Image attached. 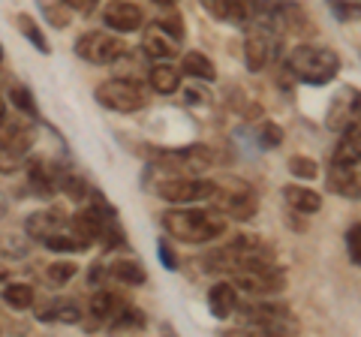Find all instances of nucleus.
Listing matches in <instances>:
<instances>
[{
  "label": "nucleus",
  "mask_w": 361,
  "mask_h": 337,
  "mask_svg": "<svg viewBox=\"0 0 361 337\" xmlns=\"http://www.w3.org/2000/svg\"><path fill=\"white\" fill-rule=\"evenodd\" d=\"M226 220L217 208H187L175 205L160 214V226L169 238L180 244H208L226 232Z\"/></svg>",
  "instance_id": "nucleus-1"
},
{
  "label": "nucleus",
  "mask_w": 361,
  "mask_h": 337,
  "mask_svg": "<svg viewBox=\"0 0 361 337\" xmlns=\"http://www.w3.org/2000/svg\"><path fill=\"white\" fill-rule=\"evenodd\" d=\"M286 73L301 85L322 87L341 73V54L329 46H295L286 58Z\"/></svg>",
  "instance_id": "nucleus-2"
},
{
  "label": "nucleus",
  "mask_w": 361,
  "mask_h": 337,
  "mask_svg": "<svg viewBox=\"0 0 361 337\" xmlns=\"http://www.w3.org/2000/svg\"><path fill=\"white\" fill-rule=\"evenodd\" d=\"M214 208L220 211L226 220H253L256 211H259V193L250 181H244V178H220V181H214Z\"/></svg>",
  "instance_id": "nucleus-3"
},
{
  "label": "nucleus",
  "mask_w": 361,
  "mask_h": 337,
  "mask_svg": "<svg viewBox=\"0 0 361 337\" xmlns=\"http://www.w3.org/2000/svg\"><path fill=\"white\" fill-rule=\"evenodd\" d=\"M94 99L109 111H121V115H133L148 106V91L135 82V78H109V82L97 85Z\"/></svg>",
  "instance_id": "nucleus-4"
},
{
  "label": "nucleus",
  "mask_w": 361,
  "mask_h": 337,
  "mask_svg": "<svg viewBox=\"0 0 361 337\" xmlns=\"http://www.w3.org/2000/svg\"><path fill=\"white\" fill-rule=\"evenodd\" d=\"M214 181L208 178H190V175H166L154 184V193L169 205H193V202H211Z\"/></svg>",
  "instance_id": "nucleus-5"
},
{
  "label": "nucleus",
  "mask_w": 361,
  "mask_h": 337,
  "mask_svg": "<svg viewBox=\"0 0 361 337\" xmlns=\"http://www.w3.org/2000/svg\"><path fill=\"white\" fill-rule=\"evenodd\" d=\"M75 54L87 63L109 66V63H118L127 54V42L121 39V33H111V30H87L75 39Z\"/></svg>",
  "instance_id": "nucleus-6"
},
{
  "label": "nucleus",
  "mask_w": 361,
  "mask_h": 337,
  "mask_svg": "<svg viewBox=\"0 0 361 337\" xmlns=\"http://www.w3.org/2000/svg\"><path fill=\"white\" fill-rule=\"evenodd\" d=\"M247 27V37H244V63L250 73H262L268 61L274 58L277 51V37L280 33L268 25V21H250Z\"/></svg>",
  "instance_id": "nucleus-7"
},
{
  "label": "nucleus",
  "mask_w": 361,
  "mask_h": 337,
  "mask_svg": "<svg viewBox=\"0 0 361 337\" xmlns=\"http://www.w3.org/2000/svg\"><path fill=\"white\" fill-rule=\"evenodd\" d=\"M358 121V87L343 85L341 91L331 97L329 109H325V127L331 133H343L349 123Z\"/></svg>",
  "instance_id": "nucleus-8"
},
{
  "label": "nucleus",
  "mask_w": 361,
  "mask_h": 337,
  "mask_svg": "<svg viewBox=\"0 0 361 337\" xmlns=\"http://www.w3.org/2000/svg\"><path fill=\"white\" fill-rule=\"evenodd\" d=\"M103 21L111 33H133L145 27V13L130 0H111L103 9Z\"/></svg>",
  "instance_id": "nucleus-9"
},
{
  "label": "nucleus",
  "mask_w": 361,
  "mask_h": 337,
  "mask_svg": "<svg viewBox=\"0 0 361 337\" xmlns=\"http://www.w3.org/2000/svg\"><path fill=\"white\" fill-rule=\"evenodd\" d=\"M66 226H70V214H63L61 208H45V211H33V214H27L25 235L30 241H42V238H49V235L61 232Z\"/></svg>",
  "instance_id": "nucleus-10"
},
{
  "label": "nucleus",
  "mask_w": 361,
  "mask_h": 337,
  "mask_svg": "<svg viewBox=\"0 0 361 337\" xmlns=\"http://www.w3.org/2000/svg\"><path fill=\"white\" fill-rule=\"evenodd\" d=\"M25 166H27V181L33 187V193L42 199H51L58 193V163L42 160V157H30V160H25Z\"/></svg>",
  "instance_id": "nucleus-11"
},
{
  "label": "nucleus",
  "mask_w": 361,
  "mask_h": 337,
  "mask_svg": "<svg viewBox=\"0 0 361 337\" xmlns=\"http://www.w3.org/2000/svg\"><path fill=\"white\" fill-rule=\"evenodd\" d=\"M361 160L358 163H331L329 166V187L337 196L358 199L361 196Z\"/></svg>",
  "instance_id": "nucleus-12"
},
{
  "label": "nucleus",
  "mask_w": 361,
  "mask_h": 337,
  "mask_svg": "<svg viewBox=\"0 0 361 337\" xmlns=\"http://www.w3.org/2000/svg\"><path fill=\"white\" fill-rule=\"evenodd\" d=\"M208 310L214 319H229L238 313V286L232 280H220L208 289Z\"/></svg>",
  "instance_id": "nucleus-13"
},
{
  "label": "nucleus",
  "mask_w": 361,
  "mask_h": 337,
  "mask_svg": "<svg viewBox=\"0 0 361 337\" xmlns=\"http://www.w3.org/2000/svg\"><path fill=\"white\" fill-rule=\"evenodd\" d=\"M178 49H180V39H175L172 33H169L166 27H160L157 21L151 27H145V33H142V51L148 54V58L166 61V58H172V54H178Z\"/></svg>",
  "instance_id": "nucleus-14"
},
{
  "label": "nucleus",
  "mask_w": 361,
  "mask_h": 337,
  "mask_svg": "<svg viewBox=\"0 0 361 337\" xmlns=\"http://www.w3.org/2000/svg\"><path fill=\"white\" fill-rule=\"evenodd\" d=\"M106 274H109V280H118L123 286H145L148 283V271H145L135 256H123V259L106 262Z\"/></svg>",
  "instance_id": "nucleus-15"
},
{
  "label": "nucleus",
  "mask_w": 361,
  "mask_h": 337,
  "mask_svg": "<svg viewBox=\"0 0 361 337\" xmlns=\"http://www.w3.org/2000/svg\"><path fill=\"white\" fill-rule=\"evenodd\" d=\"M148 85H151V91H157L160 97H172L180 91V70L175 63L154 61V66L148 70Z\"/></svg>",
  "instance_id": "nucleus-16"
},
{
  "label": "nucleus",
  "mask_w": 361,
  "mask_h": 337,
  "mask_svg": "<svg viewBox=\"0 0 361 337\" xmlns=\"http://www.w3.org/2000/svg\"><path fill=\"white\" fill-rule=\"evenodd\" d=\"M283 199L292 211H298V214H316V211L322 208V196L319 190H313L307 184H286L283 187Z\"/></svg>",
  "instance_id": "nucleus-17"
},
{
  "label": "nucleus",
  "mask_w": 361,
  "mask_h": 337,
  "mask_svg": "<svg viewBox=\"0 0 361 337\" xmlns=\"http://www.w3.org/2000/svg\"><path fill=\"white\" fill-rule=\"evenodd\" d=\"M37 317H39L42 322H63V325H75V322H82L85 310L78 307V301H73V298H61V301H51L49 307L37 310Z\"/></svg>",
  "instance_id": "nucleus-18"
},
{
  "label": "nucleus",
  "mask_w": 361,
  "mask_h": 337,
  "mask_svg": "<svg viewBox=\"0 0 361 337\" xmlns=\"http://www.w3.org/2000/svg\"><path fill=\"white\" fill-rule=\"evenodd\" d=\"M358 160H361V127L355 121L341 133V142H337V148L331 154V163H358Z\"/></svg>",
  "instance_id": "nucleus-19"
},
{
  "label": "nucleus",
  "mask_w": 361,
  "mask_h": 337,
  "mask_svg": "<svg viewBox=\"0 0 361 337\" xmlns=\"http://www.w3.org/2000/svg\"><path fill=\"white\" fill-rule=\"evenodd\" d=\"M180 75H190V78H199V82H214L217 78V66L208 58L205 51H187L180 58Z\"/></svg>",
  "instance_id": "nucleus-20"
},
{
  "label": "nucleus",
  "mask_w": 361,
  "mask_h": 337,
  "mask_svg": "<svg viewBox=\"0 0 361 337\" xmlns=\"http://www.w3.org/2000/svg\"><path fill=\"white\" fill-rule=\"evenodd\" d=\"M39 244L45 247V250H51V253H82V250H87V247H90V241L82 238L78 232H73L70 226L49 235V238H42Z\"/></svg>",
  "instance_id": "nucleus-21"
},
{
  "label": "nucleus",
  "mask_w": 361,
  "mask_h": 337,
  "mask_svg": "<svg viewBox=\"0 0 361 337\" xmlns=\"http://www.w3.org/2000/svg\"><path fill=\"white\" fill-rule=\"evenodd\" d=\"M121 305H123V298L118 295V292H111V289H97L94 295H90V301H87V310H90V317H94V319L109 322V319L118 313Z\"/></svg>",
  "instance_id": "nucleus-22"
},
{
  "label": "nucleus",
  "mask_w": 361,
  "mask_h": 337,
  "mask_svg": "<svg viewBox=\"0 0 361 337\" xmlns=\"http://www.w3.org/2000/svg\"><path fill=\"white\" fill-rule=\"evenodd\" d=\"M16 27H18V33L25 37L33 49H37L39 54H51V42H49V37L42 33V27H39V21L33 18V16H27V13H18L16 16Z\"/></svg>",
  "instance_id": "nucleus-23"
},
{
  "label": "nucleus",
  "mask_w": 361,
  "mask_h": 337,
  "mask_svg": "<svg viewBox=\"0 0 361 337\" xmlns=\"http://www.w3.org/2000/svg\"><path fill=\"white\" fill-rule=\"evenodd\" d=\"M0 298H4V305L13 307V310H30L33 301H37V292H33L30 283H21V280H16V283H6L4 280V292H0Z\"/></svg>",
  "instance_id": "nucleus-24"
},
{
  "label": "nucleus",
  "mask_w": 361,
  "mask_h": 337,
  "mask_svg": "<svg viewBox=\"0 0 361 337\" xmlns=\"http://www.w3.org/2000/svg\"><path fill=\"white\" fill-rule=\"evenodd\" d=\"M58 193H63L66 199H73V202H87L90 184L85 181L82 175H75V172H70V168H63L58 163Z\"/></svg>",
  "instance_id": "nucleus-25"
},
{
  "label": "nucleus",
  "mask_w": 361,
  "mask_h": 337,
  "mask_svg": "<svg viewBox=\"0 0 361 337\" xmlns=\"http://www.w3.org/2000/svg\"><path fill=\"white\" fill-rule=\"evenodd\" d=\"M106 325H109L111 331H130V329L142 331L145 325H148V319H145V313L135 307V305H127V301H123V305L118 307V313H115V317H111Z\"/></svg>",
  "instance_id": "nucleus-26"
},
{
  "label": "nucleus",
  "mask_w": 361,
  "mask_h": 337,
  "mask_svg": "<svg viewBox=\"0 0 361 337\" xmlns=\"http://www.w3.org/2000/svg\"><path fill=\"white\" fill-rule=\"evenodd\" d=\"M9 103H13L21 115H27L30 121H39V106H37V97H33V91L27 85L21 82H9Z\"/></svg>",
  "instance_id": "nucleus-27"
},
{
  "label": "nucleus",
  "mask_w": 361,
  "mask_h": 337,
  "mask_svg": "<svg viewBox=\"0 0 361 337\" xmlns=\"http://www.w3.org/2000/svg\"><path fill=\"white\" fill-rule=\"evenodd\" d=\"M37 4H39L42 18L49 21L51 27H58V30L70 27V6H66L63 0H37Z\"/></svg>",
  "instance_id": "nucleus-28"
},
{
  "label": "nucleus",
  "mask_w": 361,
  "mask_h": 337,
  "mask_svg": "<svg viewBox=\"0 0 361 337\" xmlns=\"http://www.w3.org/2000/svg\"><path fill=\"white\" fill-rule=\"evenodd\" d=\"M253 136H256V145H259L262 151H274V148H280V145H283V136H286V133H283V127H280V123H274V121H262V123L256 127Z\"/></svg>",
  "instance_id": "nucleus-29"
},
{
  "label": "nucleus",
  "mask_w": 361,
  "mask_h": 337,
  "mask_svg": "<svg viewBox=\"0 0 361 337\" xmlns=\"http://www.w3.org/2000/svg\"><path fill=\"white\" fill-rule=\"evenodd\" d=\"M286 168H289L292 178H298V181H313V178H319V163H316L313 157H304V154L289 157Z\"/></svg>",
  "instance_id": "nucleus-30"
},
{
  "label": "nucleus",
  "mask_w": 361,
  "mask_h": 337,
  "mask_svg": "<svg viewBox=\"0 0 361 337\" xmlns=\"http://www.w3.org/2000/svg\"><path fill=\"white\" fill-rule=\"evenodd\" d=\"M75 274H78V265H75V262H66V259H61V262H51L49 268H45V277H49L54 286L70 283V280H73Z\"/></svg>",
  "instance_id": "nucleus-31"
},
{
  "label": "nucleus",
  "mask_w": 361,
  "mask_h": 337,
  "mask_svg": "<svg viewBox=\"0 0 361 337\" xmlns=\"http://www.w3.org/2000/svg\"><path fill=\"white\" fill-rule=\"evenodd\" d=\"M27 157L25 154H18L13 148H6V145H0V175H13L18 172L21 166H25Z\"/></svg>",
  "instance_id": "nucleus-32"
},
{
  "label": "nucleus",
  "mask_w": 361,
  "mask_h": 337,
  "mask_svg": "<svg viewBox=\"0 0 361 337\" xmlns=\"http://www.w3.org/2000/svg\"><path fill=\"white\" fill-rule=\"evenodd\" d=\"M157 256H160V262H163L166 271H178V268H180V259H178L175 247L169 244V238H157Z\"/></svg>",
  "instance_id": "nucleus-33"
},
{
  "label": "nucleus",
  "mask_w": 361,
  "mask_h": 337,
  "mask_svg": "<svg viewBox=\"0 0 361 337\" xmlns=\"http://www.w3.org/2000/svg\"><path fill=\"white\" fill-rule=\"evenodd\" d=\"M358 232H361V223H349L346 229V250H349V262H353L355 268L361 265V247H358Z\"/></svg>",
  "instance_id": "nucleus-34"
},
{
  "label": "nucleus",
  "mask_w": 361,
  "mask_h": 337,
  "mask_svg": "<svg viewBox=\"0 0 361 337\" xmlns=\"http://www.w3.org/2000/svg\"><path fill=\"white\" fill-rule=\"evenodd\" d=\"M157 25H160V27H166V30L172 33L175 39H184V33H187V27H184V18H178V16H166V18H157Z\"/></svg>",
  "instance_id": "nucleus-35"
},
{
  "label": "nucleus",
  "mask_w": 361,
  "mask_h": 337,
  "mask_svg": "<svg viewBox=\"0 0 361 337\" xmlns=\"http://www.w3.org/2000/svg\"><path fill=\"white\" fill-rule=\"evenodd\" d=\"M70 6V13H82V16H90L94 9L99 6V0H63Z\"/></svg>",
  "instance_id": "nucleus-36"
},
{
  "label": "nucleus",
  "mask_w": 361,
  "mask_h": 337,
  "mask_svg": "<svg viewBox=\"0 0 361 337\" xmlns=\"http://www.w3.org/2000/svg\"><path fill=\"white\" fill-rule=\"evenodd\" d=\"M199 4L205 6L214 18H223V0H199Z\"/></svg>",
  "instance_id": "nucleus-37"
},
{
  "label": "nucleus",
  "mask_w": 361,
  "mask_h": 337,
  "mask_svg": "<svg viewBox=\"0 0 361 337\" xmlns=\"http://www.w3.org/2000/svg\"><path fill=\"white\" fill-rule=\"evenodd\" d=\"M9 214V199L4 196V193H0V220H4Z\"/></svg>",
  "instance_id": "nucleus-38"
},
{
  "label": "nucleus",
  "mask_w": 361,
  "mask_h": 337,
  "mask_svg": "<svg viewBox=\"0 0 361 337\" xmlns=\"http://www.w3.org/2000/svg\"><path fill=\"white\" fill-rule=\"evenodd\" d=\"M4 118H6V99L0 97V121H4Z\"/></svg>",
  "instance_id": "nucleus-39"
},
{
  "label": "nucleus",
  "mask_w": 361,
  "mask_h": 337,
  "mask_svg": "<svg viewBox=\"0 0 361 337\" xmlns=\"http://www.w3.org/2000/svg\"><path fill=\"white\" fill-rule=\"evenodd\" d=\"M154 4H160V6H172L175 0H154Z\"/></svg>",
  "instance_id": "nucleus-40"
},
{
  "label": "nucleus",
  "mask_w": 361,
  "mask_h": 337,
  "mask_svg": "<svg viewBox=\"0 0 361 337\" xmlns=\"http://www.w3.org/2000/svg\"><path fill=\"white\" fill-rule=\"evenodd\" d=\"M0 70H4V46H0Z\"/></svg>",
  "instance_id": "nucleus-41"
},
{
  "label": "nucleus",
  "mask_w": 361,
  "mask_h": 337,
  "mask_svg": "<svg viewBox=\"0 0 361 337\" xmlns=\"http://www.w3.org/2000/svg\"><path fill=\"white\" fill-rule=\"evenodd\" d=\"M4 280H6V271H4V268H0V283H4Z\"/></svg>",
  "instance_id": "nucleus-42"
}]
</instances>
